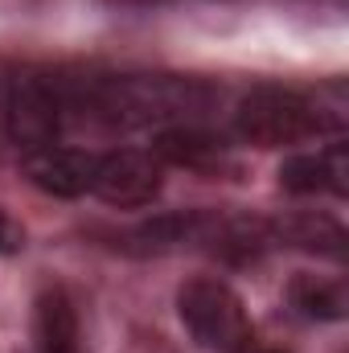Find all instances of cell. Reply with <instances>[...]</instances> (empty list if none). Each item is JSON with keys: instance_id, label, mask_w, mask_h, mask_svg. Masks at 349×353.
Masks as SVG:
<instances>
[{"instance_id": "cell-12", "label": "cell", "mask_w": 349, "mask_h": 353, "mask_svg": "<svg viewBox=\"0 0 349 353\" xmlns=\"http://www.w3.org/2000/svg\"><path fill=\"white\" fill-rule=\"evenodd\" d=\"M288 304L296 316L304 321H346L349 292L341 279H325V275H296L288 283Z\"/></svg>"}, {"instance_id": "cell-8", "label": "cell", "mask_w": 349, "mask_h": 353, "mask_svg": "<svg viewBox=\"0 0 349 353\" xmlns=\"http://www.w3.org/2000/svg\"><path fill=\"white\" fill-rule=\"evenodd\" d=\"M99 157L87 148H66V144H41L25 152V176L50 197H83L90 193Z\"/></svg>"}, {"instance_id": "cell-5", "label": "cell", "mask_w": 349, "mask_h": 353, "mask_svg": "<svg viewBox=\"0 0 349 353\" xmlns=\"http://www.w3.org/2000/svg\"><path fill=\"white\" fill-rule=\"evenodd\" d=\"M161 189H165V165L157 161V152H144V148L103 152L94 165V181H90V193L115 210L152 205Z\"/></svg>"}, {"instance_id": "cell-2", "label": "cell", "mask_w": 349, "mask_h": 353, "mask_svg": "<svg viewBox=\"0 0 349 353\" xmlns=\"http://www.w3.org/2000/svg\"><path fill=\"white\" fill-rule=\"evenodd\" d=\"M346 123L341 111L292 87H255L235 107V132L255 148H283L329 136Z\"/></svg>"}, {"instance_id": "cell-7", "label": "cell", "mask_w": 349, "mask_h": 353, "mask_svg": "<svg viewBox=\"0 0 349 353\" xmlns=\"http://www.w3.org/2000/svg\"><path fill=\"white\" fill-rule=\"evenodd\" d=\"M271 247H275L271 222H263L255 214L206 210V226H201L197 251H206V255H214V259H222V263L247 267V263H259Z\"/></svg>"}, {"instance_id": "cell-13", "label": "cell", "mask_w": 349, "mask_h": 353, "mask_svg": "<svg viewBox=\"0 0 349 353\" xmlns=\"http://www.w3.org/2000/svg\"><path fill=\"white\" fill-rule=\"evenodd\" d=\"M25 251V230L21 222H12L4 210H0V255H21Z\"/></svg>"}, {"instance_id": "cell-6", "label": "cell", "mask_w": 349, "mask_h": 353, "mask_svg": "<svg viewBox=\"0 0 349 353\" xmlns=\"http://www.w3.org/2000/svg\"><path fill=\"white\" fill-rule=\"evenodd\" d=\"M152 152H157L161 165H177V169H189V173H197V176H214V181H218V176H239L243 173L235 148H230L222 136L206 132L201 123L161 128Z\"/></svg>"}, {"instance_id": "cell-9", "label": "cell", "mask_w": 349, "mask_h": 353, "mask_svg": "<svg viewBox=\"0 0 349 353\" xmlns=\"http://www.w3.org/2000/svg\"><path fill=\"white\" fill-rule=\"evenodd\" d=\"M279 189L296 197H346L349 193V148L329 144L321 152H300L279 165Z\"/></svg>"}, {"instance_id": "cell-11", "label": "cell", "mask_w": 349, "mask_h": 353, "mask_svg": "<svg viewBox=\"0 0 349 353\" xmlns=\"http://www.w3.org/2000/svg\"><path fill=\"white\" fill-rule=\"evenodd\" d=\"M271 234H275V243H288L296 251H308V255H321V259H333V263H341L349 251L346 226L329 214H317V210H300V214H288V218L271 222Z\"/></svg>"}, {"instance_id": "cell-4", "label": "cell", "mask_w": 349, "mask_h": 353, "mask_svg": "<svg viewBox=\"0 0 349 353\" xmlns=\"http://www.w3.org/2000/svg\"><path fill=\"white\" fill-rule=\"evenodd\" d=\"M0 119L25 152L54 144L58 128L66 123V94L46 79H12L0 94Z\"/></svg>"}, {"instance_id": "cell-1", "label": "cell", "mask_w": 349, "mask_h": 353, "mask_svg": "<svg viewBox=\"0 0 349 353\" xmlns=\"http://www.w3.org/2000/svg\"><path fill=\"white\" fill-rule=\"evenodd\" d=\"M218 103V90L201 79L177 74H132V79H99L66 111H83L103 128H177L201 123Z\"/></svg>"}, {"instance_id": "cell-3", "label": "cell", "mask_w": 349, "mask_h": 353, "mask_svg": "<svg viewBox=\"0 0 349 353\" xmlns=\"http://www.w3.org/2000/svg\"><path fill=\"white\" fill-rule=\"evenodd\" d=\"M177 316L185 321L197 345L214 353H288L263 341L247 316L243 296L226 279H214V275H197L177 288Z\"/></svg>"}, {"instance_id": "cell-10", "label": "cell", "mask_w": 349, "mask_h": 353, "mask_svg": "<svg viewBox=\"0 0 349 353\" xmlns=\"http://www.w3.org/2000/svg\"><path fill=\"white\" fill-rule=\"evenodd\" d=\"M33 341H37V353H87L79 304L70 300L66 288L58 283L41 288L33 304Z\"/></svg>"}]
</instances>
